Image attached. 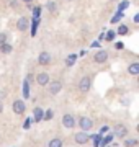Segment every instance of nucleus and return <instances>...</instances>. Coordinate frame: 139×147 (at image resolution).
I'll use <instances>...</instances> for the list:
<instances>
[{
  "label": "nucleus",
  "instance_id": "nucleus-1",
  "mask_svg": "<svg viewBox=\"0 0 139 147\" xmlns=\"http://www.w3.org/2000/svg\"><path fill=\"white\" fill-rule=\"evenodd\" d=\"M90 85H92V79L88 75H85V77H82L80 82H79V90H80L82 93H87V92L90 90Z\"/></svg>",
  "mask_w": 139,
  "mask_h": 147
},
{
  "label": "nucleus",
  "instance_id": "nucleus-2",
  "mask_svg": "<svg viewBox=\"0 0 139 147\" xmlns=\"http://www.w3.org/2000/svg\"><path fill=\"white\" fill-rule=\"evenodd\" d=\"M61 90H62V84H61L59 80H53V82H49V84H48L49 95H57Z\"/></svg>",
  "mask_w": 139,
  "mask_h": 147
},
{
  "label": "nucleus",
  "instance_id": "nucleus-3",
  "mask_svg": "<svg viewBox=\"0 0 139 147\" xmlns=\"http://www.w3.org/2000/svg\"><path fill=\"white\" fill-rule=\"evenodd\" d=\"M11 108H13V111H15L16 115H23L25 110H26V105H25V101H22V100H15L13 105H11Z\"/></svg>",
  "mask_w": 139,
  "mask_h": 147
},
{
  "label": "nucleus",
  "instance_id": "nucleus-4",
  "mask_svg": "<svg viewBox=\"0 0 139 147\" xmlns=\"http://www.w3.org/2000/svg\"><path fill=\"white\" fill-rule=\"evenodd\" d=\"M74 139H75L77 144H80L82 146V144H87V142L90 141V136H88L85 131H80V132H77V134L74 136Z\"/></svg>",
  "mask_w": 139,
  "mask_h": 147
},
{
  "label": "nucleus",
  "instance_id": "nucleus-5",
  "mask_svg": "<svg viewBox=\"0 0 139 147\" xmlns=\"http://www.w3.org/2000/svg\"><path fill=\"white\" fill-rule=\"evenodd\" d=\"M62 124H64V127H67V129H74L75 118L72 115H64L62 116Z\"/></svg>",
  "mask_w": 139,
  "mask_h": 147
},
{
  "label": "nucleus",
  "instance_id": "nucleus-6",
  "mask_svg": "<svg viewBox=\"0 0 139 147\" xmlns=\"http://www.w3.org/2000/svg\"><path fill=\"white\" fill-rule=\"evenodd\" d=\"M79 126L82 127V131H90L92 129V126H93V121L90 119V118H85V116H84V118H80V121H79Z\"/></svg>",
  "mask_w": 139,
  "mask_h": 147
},
{
  "label": "nucleus",
  "instance_id": "nucleus-7",
  "mask_svg": "<svg viewBox=\"0 0 139 147\" xmlns=\"http://www.w3.org/2000/svg\"><path fill=\"white\" fill-rule=\"evenodd\" d=\"M113 132H115V136H116V137H124V139H126L128 127L123 126V124H116V126L113 127Z\"/></svg>",
  "mask_w": 139,
  "mask_h": 147
},
{
  "label": "nucleus",
  "instance_id": "nucleus-8",
  "mask_svg": "<svg viewBox=\"0 0 139 147\" xmlns=\"http://www.w3.org/2000/svg\"><path fill=\"white\" fill-rule=\"evenodd\" d=\"M107 59H108V53H107V51H103V49H100V51H98V53L93 56V61H95L96 64L107 62Z\"/></svg>",
  "mask_w": 139,
  "mask_h": 147
},
{
  "label": "nucleus",
  "instance_id": "nucleus-9",
  "mask_svg": "<svg viewBox=\"0 0 139 147\" xmlns=\"http://www.w3.org/2000/svg\"><path fill=\"white\" fill-rule=\"evenodd\" d=\"M38 62L41 64V65H48V64L51 62V54L46 53V51H44V53H41L39 56H38Z\"/></svg>",
  "mask_w": 139,
  "mask_h": 147
},
{
  "label": "nucleus",
  "instance_id": "nucleus-10",
  "mask_svg": "<svg viewBox=\"0 0 139 147\" xmlns=\"http://www.w3.org/2000/svg\"><path fill=\"white\" fill-rule=\"evenodd\" d=\"M36 82H38L39 85H43V87H44V85H48L49 82H51V79H49V75H48L46 72H41V74H38Z\"/></svg>",
  "mask_w": 139,
  "mask_h": 147
},
{
  "label": "nucleus",
  "instance_id": "nucleus-11",
  "mask_svg": "<svg viewBox=\"0 0 139 147\" xmlns=\"http://www.w3.org/2000/svg\"><path fill=\"white\" fill-rule=\"evenodd\" d=\"M28 26H30V23H28V18H25V16H22L20 20L16 21V28H18L20 31H26Z\"/></svg>",
  "mask_w": 139,
  "mask_h": 147
},
{
  "label": "nucleus",
  "instance_id": "nucleus-12",
  "mask_svg": "<svg viewBox=\"0 0 139 147\" xmlns=\"http://www.w3.org/2000/svg\"><path fill=\"white\" fill-rule=\"evenodd\" d=\"M43 110L41 108H34L33 110V119H34V123H39V121L43 119Z\"/></svg>",
  "mask_w": 139,
  "mask_h": 147
},
{
  "label": "nucleus",
  "instance_id": "nucleus-13",
  "mask_svg": "<svg viewBox=\"0 0 139 147\" xmlns=\"http://www.w3.org/2000/svg\"><path fill=\"white\" fill-rule=\"evenodd\" d=\"M77 57H79V56H75V54H69V56L65 57V65H67V67H72L75 64V61H77Z\"/></svg>",
  "mask_w": 139,
  "mask_h": 147
},
{
  "label": "nucleus",
  "instance_id": "nucleus-14",
  "mask_svg": "<svg viewBox=\"0 0 139 147\" xmlns=\"http://www.w3.org/2000/svg\"><path fill=\"white\" fill-rule=\"evenodd\" d=\"M128 72L131 74V75H138L139 74V62H133L131 65L128 67Z\"/></svg>",
  "mask_w": 139,
  "mask_h": 147
},
{
  "label": "nucleus",
  "instance_id": "nucleus-15",
  "mask_svg": "<svg viewBox=\"0 0 139 147\" xmlns=\"http://www.w3.org/2000/svg\"><path fill=\"white\" fill-rule=\"evenodd\" d=\"M11 49H13V47H11L8 42H3V44H0V51H2L3 54H10V53H11Z\"/></svg>",
  "mask_w": 139,
  "mask_h": 147
},
{
  "label": "nucleus",
  "instance_id": "nucleus-16",
  "mask_svg": "<svg viewBox=\"0 0 139 147\" xmlns=\"http://www.w3.org/2000/svg\"><path fill=\"white\" fill-rule=\"evenodd\" d=\"M23 98H30V84H28V80L23 82Z\"/></svg>",
  "mask_w": 139,
  "mask_h": 147
},
{
  "label": "nucleus",
  "instance_id": "nucleus-17",
  "mask_svg": "<svg viewBox=\"0 0 139 147\" xmlns=\"http://www.w3.org/2000/svg\"><path fill=\"white\" fill-rule=\"evenodd\" d=\"M38 21H39V18H33V26H31V36L34 38L38 33Z\"/></svg>",
  "mask_w": 139,
  "mask_h": 147
},
{
  "label": "nucleus",
  "instance_id": "nucleus-18",
  "mask_svg": "<svg viewBox=\"0 0 139 147\" xmlns=\"http://www.w3.org/2000/svg\"><path fill=\"white\" fill-rule=\"evenodd\" d=\"M123 16H124V13H123V11H118L116 15H113L111 23H118V21H121V20H123Z\"/></svg>",
  "mask_w": 139,
  "mask_h": 147
},
{
  "label": "nucleus",
  "instance_id": "nucleus-19",
  "mask_svg": "<svg viewBox=\"0 0 139 147\" xmlns=\"http://www.w3.org/2000/svg\"><path fill=\"white\" fill-rule=\"evenodd\" d=\"M48 147H62V141L56 137V139H53V141L49 142V146H48Z\"/></svg>",
  "mask_w": 139,
  "mask_h": 147
},
{
  "label": "nucleus",
  "instance_id": "nucleus-20",
  "mask_svg": "<svg viewBox=\"0 0 139 147\" xmlns=\"http://www.w3.org/2000/svg\"><path fill=\"white\" fill-rule=\"evenodd\" d=\"M128 7H129V2L128 0H123V2L119 3V7H118V11H123L124 13V10H128Z\"/></svg>",
  "mask_w": 139,
  "mask_h": 147
},
{
  "label": "nucleus",
  "instance_id": "nucleus-21",
  "mask_svg": "<svg viewBox=\"0 0 139 147\" xmlns=\"http://www.w3.org/2000/svg\"><path fill=\"white\" fill-rule=\"evenodd\" d=\"M136 144H138L136 139H124V146H126V147H134Z\"/></svg>",
  "mask_w": 139,
  "mask_h": 147
},
{
  "label": "nucleus",
  "instance_id": "nucleus-22",
  "mask_svg": "<svg viewBox=\"0 0 139 147\" xmlns=\"http://www.w3.org/2000/svg\"><path fill=\"white\" fill-rule=\"evenodd\" d=\"M100 141H102V134H96L93 137V147H100Z\"/></svg>",
  "mask_w": 139,
  "mask_h": 147
},
{
  "label": "nucleus",
  "instance_id": "nucleus-23",
  "mask_svg": "<svg viewBox=\"0 0 139 147\" xmlns=\"http://www.w3.org/2000/svg\"><path fill=\"white\" fill-rule=\"evenodd\" d=\"M48 10L51 11V13H54V11L57 10V5H56V2H49V3H48Z\"/></svg>",
  "mask_w": 139,
  "mask_h": 147
},
{
  "label": "nucleus",
  "instance_id": "nucleus-24",
  "mask_svg": "<svg viewBox=\"0 0 139 147\" xmlns=\"http://www.w3.org/2000/svg\"><path fill=\"white\" fill-rule=\"evenodd\" d=\"M126 33H128V26H126V25H121V26L118 28V34L123 36V34H126Z\"/></svg>",
  "mask_w": 139,
  "mask_h": 147
},
{
  "label": "nucleus",
  "instance_id": "nucleus-25",
  "mask_svg": "<svg viewBox=\"0 0 139 147\" xmlns=\"http://www.w3.org/2000/svg\"><path fill=\"white\" fill-rule=\"evenodd\" d=\"M111 141H113V134H110V136H107L105 139H103V142H102V147H103V146H107V144H110Z\"/></svg>",
  "mask_w": 139,
  "mask_h": 147
},
{
  "label": "nucleus",
  "instance_id": "nucleus-26",
  "mask_svg": "<svg viewBox=\"0 0 139 147\" xmlns=\"http://www.w3.org/2000/svg\"><path fill=\"white\" fill-rule=\"evenodd\" d=\"M115 36H116V33H115V31H108L107 33V39H108V41H113Z\"/></svg>",
  "mask_w": 139,
  "mask_h": 147
},
{
  "label": "nucleus",
  "instance_id": "nucleus-27",
  "mask_svg": "<svg viewBox=\"0 0 139 147\" xmlns=\"http://www.w3.org/2000/svg\"><path fill=\"white\" fill-rule=\"evenodd\" d=\"M39 13H41V8H39V7H36V8L33 10V16H34V18H39Z\"/></svg>",
  "mask_w": 139,
  "mask_h": 147
},
{
  "label": "nucleus",
  "instance_id": "nucleus-28",
  "mask_svg": "<svg viewBox=\"0 0 139 147\" xmlns=\"http://www.w3.org/2000/svg\"><path fill=\"white\" fill-rule=\"evenodd\" d=\"M43 118L44 119H51V118H53V111H46V113L43 115Z\"/></svg>",
  "mask_w": 139,
  "mask_h": 147
},
{
  "label": "nucleus",
  "instance_id": "nucleus-29",
  "mask_svg": "<svg viewBox=\"0 0 139 147\" xmlns=\"http://www.w3.org/2000/svg\"><path fill=\"white\" fill-rule=\"evenodd\" d=\"M5 39H7V36L3 34V33H0V44H3V42H5Z\"/></svg>",
  "mask_w": 139,
  "mask_h": 147
},
{
  "label": "nucleus",
  "instance_id": "nucleus-30",
  "mask_svg": "<svg viewBox=\"0 0 139 147\" xmlns=\"http://www.w3.org/2000/svg\"><path fill=\"white\" fill-rule=\"evenodd\" d=\"M30 121H33L31 118H30V119H26V121H25V126H23V127H25V129H28V127H30Z\"/></svg>",
  "mask_w": 139,
  "mask_h": 147
},
{
  "label": "nucleus",
  "instance_id": "nucleus-31",
  "mask_svg": "<svg viewBox=\"0 0 139 147\" xmlns=\"http://www.w3.org/2000/svg\"><path fill=\"white\" fill-rule=\"evenodd\" d=\"M92 47H100V42L95 41V42H92Z\"/></svg>",
  "mask_w": 139,
  "mask_h": 147
},
{
  "label": "nucleus",
  "instance_id": "nucleus-32",
  "mask_svg": "<svg viewBox=\"0 0 139 147\" xmlns=\"http://www.w3.org/2000/svg\"><path fill=\"white\" fill-rule=\"evenodd\" d=\"M134 23H139V13H136V15H134Z\"/></svg>",
  "mask_w": 139,
  "mask_h": 147
},
{
  "label": "nucleus",
  "instance_id": "nucleus-33",
  "mask_svg": "<svg viewBox=\"0 0 139 147\" xmlns=\"http://www.w3.org/2000/svg\"><path fill=\"white\" fill-rule=\"evenodd\" d=\"M116 49H123V42H116Z\"/></svg>",
  "mask_w": 139,
  "mask_h": 147
},
{
  "label": "nucleus",
  "instance_id": "nucleus-34",
  "mask_svg": "<svg viewBox=\"0 0 139 147\" xmlns=\"http://www.w3.org/2000/svg\"><path fill=\"white\" fill-rule=\"evenodd\" d=\"M23 2H25V3H31L33 0H23Z\"/></svg>",
  "mask_w": 139,
  "mask_h": 147
},
{
  "label": "nucleus",
  "instance_id": "nucleus-35",
  "mask_svg": "<svg viewBox=\"0 0 139 147\" xmlns=\"http://www.w3.org/2000/svg\"><path fill=\"white\" fill-rule=\"evenodd\" d=\"M2 110H3V105H2V101H0V113H2Z\"/></svg>",
  "mask_w": 139,
  "mask_h": 147
},
{
  "label": "nucleus",
  "instance_id": "nucleus-36",
  "mask_svg": "<svg viewBox=\"0 0 139 147\" xmlns=\"http://www.w3.org/2000/svg\"><path fill=\"white\" fill-rule=\"evenodd\" d=\"M67 2H72V0H67Z\"/></svg>",
  "mask_w": 139,
  "mask_h": 147
}]
</instances>
